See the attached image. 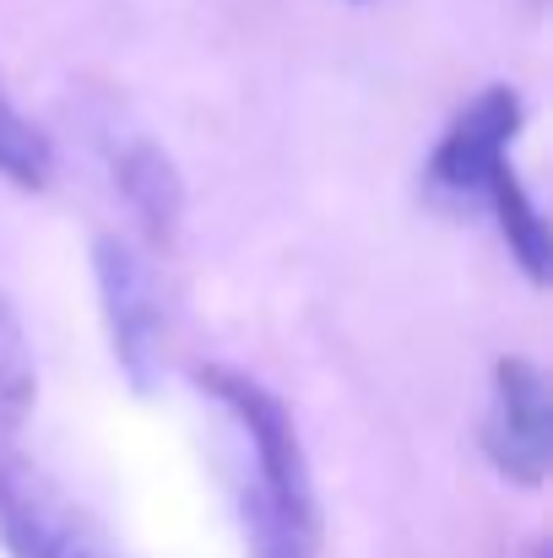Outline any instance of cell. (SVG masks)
I'll return each instance as SVG.
<instances>
[{
  "label": "cell",
  "instance_id": "277c9868",
  "mask_svg": "<svg viewBox=\"0 0 553 558\" xmlns=\"http://www.w3.org/2000/svg\"><path fill=\"white\" fill-rule=\"evenodd\" d=\"M483 450L500 477L538 488L553 461V401L549 379L532 359H500L494 364V401L483 417Z\"/></svg>",
  "mask_w": 553,
  "mask_h": 558
},
{
  "label": "cell",
  "instance_id": "30bf717a",
  "mask_svg": "<svg viewBox=\"0 0 553 558\" xmlns=\"http://www.w3.org/2000/svg\"><path fill=\"white\" fill-rule=\"evenodd\" d=\"M521 558H549V554H543V543H527V548H521Z\"/></svg>",
  "mask_w": 553,
  "mask_h": 558
},
{
  "label": "cell",
  "instance_id": "9c48e42d",
  "mask_svg": "<svg viewBox=\"0 0 553 558\" xmlns=\"http://www.w3.org/2000/svg\"><path fill=\"white\" fill-rule=\"evenodd\" d=\"M33 396H38L33 348H27V337H22L16 310H11L5 293H0V434H16V428H22V417L33 412Z\"/></svg>",
  "mask_w": 553,
  "mask_h": 558
},
{
  "label": "cell",
  "instance_id": "52a82bcc",
  "mask_svg": "<svg viewBox=\"0 0 553 558\" xmlns=\"http://www.w3.org/2000/svg\"><path fill=\"white\" fill-rule=\"evenodd\" d=\"M478 201H489V206H494V217H500V228H505V239H510V255L521 260L527 282H538V288H543V282H549L553 239H549V222H543V211L527 201V190H521V180H516L510 158H500V163L483 174Z\"/></svg>",
  "mask_w": 553,
  "mask_h": 558
},
{
  "label": "cell",
  "instance_id": "3957f363",
  "mask_svg": "<svg viewBox=\"0 0 553 558\" xmlns=\"http://www.w3.org/2000/svg\"><path fill=\"white\" fill-rule=\"evenodd\" d=\"M93 277H98V304H104V320H109V348H115L125 379L136 390H147L153 374H158V348H164L158 282H153L147 260L115 233L93 239Z\"/></svg>",
  "mask_w": 553,
  "mask_h": 558
},
{
  "label": "cell",
  "instance_id": "5b68a950",
  "mask_svg": "<svg viewBox=\"0 0 553 558\" xmlns=\"http://www.w3.org/2000/svg\"><path fill=\"white\" fill-rule=\"evenodd\" d=\"M521 131V98L510 87H483L440 136L434 158H429V185L450 201H478L483 174L510 158V142Z\"/></svg>",
  "mask_w": 553,
  "mask_h": 558
},
{
  "label": "cell",
  "instance_id": "7a4b0ae2",
  "mask_svg": "<svg viewBox=\"0 0 553 558\" xmlns=\"http://www.w3.org/2000/svg\"><path fill=\"white\" fill-rule=\"evenodd\" d=\"M0 548L11 558H120L104 526L0 434Z\"/></svg>",
  "mask_w": 553,
  "mask_h": 558
},
{
  "label": "cell",
  "instance_id": "ba28073f",
  "mask_svg": "<svg viewBox=\"0 0 553 558\" xmlns=\"http://www.w3.org/2000/svg\"><path fill=\"white\" fill-rule=\"evenodd\" d=\"M0 180L27 195L49 190L55 180V142L44 136V125H33L0 87Z\"/></svg>",
  "mask_w": 553,
  "mask_h": 558
},
{
  "label": "cell",
  "instance_id": "8992f818",
  "mask_svg": "<svg viewBox=\"0 0 553 558\" xmlns=\"http://www.w3.org/2000/svg\"><path fill=\"white\" fill-rule=\"evenodd\" d=\"M115 185L131 201L142 233H147L158 250H175L180 217H184V180H180V169H175V158H169L158 142L136 136V142H125V147L115 153Z\"/></svg>",
  "mask_w": 553,
  "mask_h": 558
},
{
  "label": "cell",
  "instance_id": "6da1fadb",
  "mask_svg": "<svg viewBox=\"0 0 553 558\" xmlns=\"http://www.w3.org/2000/svg\"><path fill=\"white\" fill-rule=\"evenodd\" d=\"M195 385L228 407V417L239 423L255 456V483L239 499L250 558H321V505H315L304 439L288 401L261 379L223 364L195 369Z\"/></svg>",
  "mask_w": 553,
  "mask_h": 558
}]
</instances>
